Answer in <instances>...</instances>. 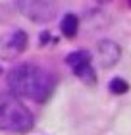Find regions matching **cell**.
Segmentation results:
<instances>
[{"label": "cell", "mask_w": 131, "mask_h": 135, "mask_svg": "<svg viewBox=\"0 0 131 135\" xmlns=\"http://www.w3.org/2000/svg\"><path fill=\"white\" fill-rule=\"evenodd\" d=\"M8 85L14 95L42 102L52 95L56 81L52 73L46 71L45 68L35 64H21L8 73Z\"/></svg>", "instance_id": "obj_1"}, {"label": "cell", "mask_w": 131, "mask_h": 135, "mask_svg": "<svg viewBox=\"0 0 131 135\" xmlns=\"http://www.w3.org/2000/svg\"><path fill=\"white\" fill-rule=\"evenodd\" d=\"M33 126H35L33 114L17 99V95L14 93L0 95V129L12 133H27L33 129Z\"/></svg>", "instance_id": "obj_2"}, {"label": "cell", "mask_w": 131, "mask_h": 135, "mask_svg": "<svg viewBox=\"0 0 131 135\" xmlns=\"http://www.w3.org/2000/svg\"><path fill=\"white\" fill-rule=\"evenodd\" d=\"M16 4L23 16L37 23L54 20L58 10V0H16Z\"/></svg>", "instance_id": "obj_3"}, {"label": "cell", "mask_w": 131, "mask_h": 135, "mask_svg": "<svg viewBox=\"0 0 131 135\" xmlns=\"http://www.w3.org/2000/svg\"><path fill=\"white\" fill-rule=\"evenodd\" d=\"M27 48V33L14 29L0 37V60H14Z\"/></svg>", "instance_id": "obj_4"}, {"label": "cell", "mask_w": 131, "mask_h": 135, "mask_svg": "<svg viewBox=\"0 0 131 135\" xmlns=\"http://www.w3.org/2000/svg\"><path fill=\"white\" fill-rule=\"evenodd\" d=\"M96 56H98V62H100L102 68H112L120 60L122 48L118 46L114 41L102 39V41H98V45H96Z\"/></svg>", "instance_id": "obj_5"}, {"label": "cell", "mask_w": 131, "mask_h": 135, "mask_svg": "<svg viewBox=\"0 0 131 135\" xmlns=\"http://www.w3.org/2000/svg\"><path fill=\"white\" fill-rule=\"evenodd\" d=\"M60 29H62V33H64L67 39H73V37L77 35V29H79L77 16L75 14H66L62 17V21H60Z\"/></svg>", "instance_id": "obj_6"}, {"label": "cell", "mask_w": 131, "mask_h": 135, "mask_svg": "<svg viewBox=\"0 0 131 135\" xmlns=\"http://www.w3.org/2000/svg\"><path fill=\"white\" fill-rule=\"evenodd\" d=\"M66 62H67V66H70L71 70H75V68H79V66H83V64H89V62H91V54L87 52V50H77V52L67 54Z\"/></svg>", "instance_id": "obj_7"}, {"label": "cell", "mask_w": 131, "mask_h": 135, "mask_svg": "<svg viewBox=\"0 0 131 135\" xmlns=\"http://www.w3.org/2000/svg\"><path fill=\"white\" fill-rule=\"evenodd\" d=\"M108 87H110V91H112L114 95H123V93H127V91H129L127 81H125V79H122V77H114V79L110 81Z\"/></svg>", "instance_id": "obj_8"}, {"label": "cell", "mask_w": 131, "mask_h": 135, "mask_svg": "<svg viewBox=\"0 0 131 135\" xmlns=\"http://www.w3.org/2000/svg\"><path fill=\"white\" fill-rule=\"evenodd\" d=\"M96 2H100V4H104V2H110V0H96Z\"/></svg>", "instance_id": "obj_9"}, {"label": "cell", "mask_w": 131, "mask_h": 135, "mask_svg": "<svg viewBox=\"0 0 131 135\" xmlns=\"http://www.w3.org/2000/svg\"><path fill=\"white\" fill-rule=\"evenodd\" d=\"M127 2H129V6H131V0H127Z\"/></svg>", "instance_id": "obj_10"}, {"label": "cell", "mask_w": 131, "mask_h": 135, "mask_svg": "<svg viewBox=\"0 0 131 135\" xmlns=\"http://www.w3.org/2000/svg\"><path fill=\"white\" fill-rule=\"evenodd\" d=\"M0 71H2V70H0Z\"/></svg>", "instance_id": "obj_11"}]
</instances>
